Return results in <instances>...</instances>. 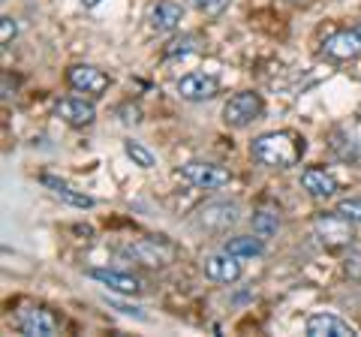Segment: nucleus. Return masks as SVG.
<instances>
[{"instance_id": "f257e3e1", "label": "nucleus", "mask_w": 361, "mask_h": 337, "mask_svg": "<svg viewBox=\"0 0 361 337\" xmlns=\"http://www.w3.org/2000/svg\"><path fill=\"white\" fill-rule=\"evenodd\" d=\"M304 151H307V142H304L298 133H289V130L262 133V136H256L253 145H250L253 160L268 166V168H292V166H298Z\"/></svg>"}, {"instance_id": "f03ea898", "label": "nucleus", "mask_w": 361, "mask_h": 337, "mask_svg": "<svg viewBox=\"0 0 361 337\" xmlns=\"http://www.w3.org/2000/svg\"><path fill=\"white\" fill-rule=\"evenodd\" d=\"M265 111V103L262 97H259L256 91H241L229 97V103L223 106V121L229 123V127H247V123H253L259 115Z\"/></svg>"}, {"instance_id": "7ed1b4c3", "label": "nucleus", "mask_w": 361, "mask_h": 337, "mask_svg": "<svg viewBox=\"0 0 361 337\" xmlns=\"http://www.w3.org/2000/svg\"><path fill=\"white\" fill-rule=\"evenodd\" d=\"M180 178H184L187 184H193L199 190H220L232 181V175L226 172L223 166L217 163H202V160H190L180 166Z\"/></svg>"}, {"instance_id": "20e7f679", "label": "nucleus", "mask_w": 361, "mask_h": 337, "mask_svg": "<svg viewBox=\"0 0 361 337\" xmlns=\"http://www.w3.org/2000/svg\"><path fill=\"white\" fill-rule=\"evenodd\" d=\"M353 226L355 223L353 220H346L343 214H337V211H331V214H319L313 223V229H316V238H319L325 247H346V244H353Z\"/></svg>"}, {"instance_id": "39448f33", "label": "nucleus", "mask_w": 361, "mask_h": 337, "mask_svg": "<svg viewBox=\"0 0 361 337\" xmlns=\"http://www.w3.org/2000/svg\"><path fill=\"white\" fill-rule=\"evenodd\" d=\"M66 82H70L73 91L78 94H87V97H103L109 91V85H111V78L103 73V70H97V66H90V63H75L66 70Z\"/></svg>"}, {"instance_id": "423d86ee", "label": "nucleus", "mask_w": 361, "mask_h": 337, "mask_svg": "<svg viewBox=\"0 0 361 337\" xmlns=\"http://www.w3.org/2000/svg\"><path fill=\"white\" fill-rule=\"evenodd\" d=\"M322 58L329 61H358L361 58V30H337L322 42Z\"/></svg>"}, {"instance_id": "0eeeda50", "label": "nucleus", "mask_w": 361, "mask_h": 337, "mask_svg": "<svg viewBox=\"0 0 361 337\" xmlns=\"http://www.w3.org/2000/svg\"><path fill=\"white\" fill-rule=\"evenodd\" d=\"M220 91L217 75H205V73H190L178 82V94L187 103H205V99H214Z\"/></svg>"}, {"instance_id": "6e6552de", "label": "nucleus", "mask_w": 361, "mask_h": 337, "mask_svg": "<svg viewBox=\"0 0 361 337\" xmlns=\"http://www.w3.org/2000/svg\"><path fill=\"white\" fill-rule=\"evenodd\" d=\"M127 256H133L135 262H142V265H151V268H160V265H169L172 262V244H166V241H154V238H142V241H135L130 244L127 250H123Z\"/></svg>"}, {"instance_id": "1a4fd4ad", "label": "nucleus", "mask_w": 361, "mask_h": 337, "mask_svg": "<svg viewBox=\"0 0 361 337\" xmlns=\"http://www.w3.org/2000/svg\"><path fill=\"white\" fill-rule=\"evenodd\" d=\"M202 271H205V277L217 280V283H235V280L241 277V259L232 253H211L205 256V262H202Z\"/></svg>"}, {"instance_id": "9d476101", "label": "nucleus", "mask_w": 361, "mask_h": 337, "mask_svg": "<svg viewBox=\"0 0 361 337\" xmlns=\"http://www.w3.org/2000/svg\"><path fill=\"white\" fill-rule=\"evenodd\" d=\"M18 329L27 337H54L58 334V322H54V317L49 310L27 307V310L18 313Z\"/></svg>"}, {"instance_id": "9b49d317", "label": "nucleus", "mask_w": 361, "mask_h": 337, "mask_svg": "<svg viewBox=\"0 0 361 337\" xmlns=\"http://www.w3.org/2000/svg\"><path fill=\"white\" fill-rule=\"evenodd\" d=\"M87 277H90V280H97V283H103V286H109L111 292H118V295H139V292L145 289L139 277L111 271V268H90Z\"/></svg>"}, {"instance_id": "f8f14e48", "label": "nucleus", "mask_w": 361, "mask_h": 337, "mask_svg": "<svg viewBox=\"0 0 361 337\" xmlns=\"http://www.w3.org/2000/svg\"><path fill=\"white\" fill-rule=\"evenodd\" d=\"M54 115L61 121H66L70 127H90V123L97 121V109H94V103H87V99L66 97L54 106Z\"/></svg>"}, {"instance_id": "ddd939ff", "label": "nucleus", "mask_w": 361, "mask_h": 337, "mask_svg": "<svg viewBox=\"0 0 361 337\" xmlns=\"http://www.w3.org/2000/svg\"><path fill=\"white\" fill-rule=\"evenodd\" d=\"M199 223L205 229H229L238 223V205H232V202H211V205H205L199 211Z\"/></svg>"}, {"instance_id": "4468645a", "label": "nucleus", "mask_w": 361, "mask_h": 337, "mask_svg": "<svg viewBox=\"0 0 361 337\" xmlns=\"http://www.w3.org/2000/svg\"><path fill=\"white\" fill-rule=\"evenodd\" d=\"M307 337H355V329L334 313H313L307 319Z\"/></svg>"}, {"instance_id": "2eb2a0df", "label": "nucleus", "mask_w": 361, "mask_h": 337, "mask_svg": "<svg viewBox=\"0 0 361 337\" xmlns=\"http://www.w3.org/2000/svg\"><path fill=\"white\" fill-rule=\"evenodd\" d=\"M148 21H151V27H154V30L172 33V30L180 27V21H184V9H180L175 0H160L157 6H151Z\"/></svg>"}, {"instance_id": "dca6fc26", "label": "nucleus", "mask_w": 361, "mask_h": 337, "mask_svg": "<svg viewBox=\"0 0 361 337\" xmlns=\"http://www.w3.org/2000/svg\"><path fill=\"white\" fill-rule=\"evenodd\" d=\"M301 187L307 190L313 199H329L337 193V178L325 168H304L301 172Z\"/></svg>"}, {"instance_id": "f3484780", "label": "nucleus", "mask_w": 361, "mask_h": 337, "mask_svg": "<svg viewBox=\"0 0 361 337\" xmlns=\"http://www.w3.org/2000/svg\"><path fill=\"white\" fill-rule=\"evenodd\" d=\"M42 184L49 187L61 202H66V205H73V208H82L85 211V208H94L97 205L94 196L82 193V190H75L73 184H66V181H61V178H54V175H42Z\"/></svg>"}, {"instance_id": "a211bd4d", "label": "nucleus", "mask_w": 361, "mask_h": 337, "mask_svg": "<svg viewBox=\"0 0 361 337\" xmlns=\"http://www.w3.org/2000/svg\"><path fill=\"white\" fill-rule=\"evenodd\" d=\"M226 253L238 256V259H253V256H262L265 253V238H259V235H235L223 244Z\"/></svg>"}, {"instance_id": "6ab92c4d", "label": "nucleus", "mask_w": 361, "mask_h": 337, "mask_svg": "<svg viewBox=\"0 0 361 337\" xmlns=\"http://www.w3.org/2000/svg\"><path fill=\"white\" fill-rule=\"evenodd\" d=\"M280 229V217L274 214V211H256L253 214V232L259 235V238H271Z\"/></svg>"}, {"instance_id": "aec40b11", "label": "nucleus", "mask_w": 361, "mask_h": 337, "mask_svg": "<svg viewBox=\"0 0 361 337\" xmlns=\"http://www.w3.org/2000/svg\"><path fill=\"white\" fill-rule=\"evenodd\" d=\"M123 154H127L139 168H154V163H157V160H154V154L145 148L142 142H133V139H130V142H123Z\"/></svg>"}, {"instance_id": "412c9836", "label": "nucleus", "mask_w": 361, "mask_h": 337, "mask_svg": "<svg viewBox=\"0 0 361 337\" xmlns=\"http://www.w3.org/2000/svg\"><path fill=\"white\" fill-rule=\"evenodd\" d=\"M193 6L199 9V13L217 18V16H223L226 9H229V0H193Z\"/></svg>"}, {"instance_id": "4be33fe9", "label": "nucleus", "mask_w": 361, "mask_h": 337, "mask_svg": "<svg viewBox=\"0 0 361 337\" xmlns=\"http://www.w3.org/2000/svg\"><path fill=\"white\" fill-rule=\"evenodd\" d=\"M337 214H343L346 220H353V223H361V199H343L341 205L334 208Z\"/></svg>"}, {"instance_id": "5701e85b", "label": "nucleus", "mask_w": 361, "mask_h": 337, "mask_svg": "<svg viewBox=\"0 0 361 337\" xmlns=\"http://www.w3.org/2000/svg\"><path fill=\"white\" fill-rule=\"evenodd\" d=\"M16 37H18V25H16V18L4 16V18H0V42H4V46H9V42H13Z\"/></svg>"}, {"instance_id": "b1692460", "label": "nucleus", "mask_w": 361, "mask_h": 337, "mask_svg": "<svg viewBox=\"0 0 361 337\" xmlns=\"http://www.w3.org/2000/svg\"><path fill=\"white\" fill-rule=\"evenodd\" d=\"M193 37H187V39H172V42H169V49H166V54H169V58H172V54H187V51H193L196 46H193Z\"/></svg>"}, {"instance_id": "393cba45", "label": "nucleus", "mask_w": 361, "mask_h": 337, "mask_svg": "<svg viewBox=\"0 0 361 337\" xmlns=\"http://www.w3.org/2000/svg\"><path fill=\"white\" fill-rule=\"evenodd\" d=\"M109 305H111V307H115V310H121V313H123V317H135V319H148V317H145V310H142V307L118 305V301H109Z\"/></svg>"}, {"instance_id": "a878e982", "label": "nucleus", "mask_w": 361, "mask_h": 337, "mask_svg": "<svg viewBox=\"0 0 361 337\" xmlns=\"http://www.w3.org/2000/svg\"><path fill=\"white\" fill-rule=\"evenodd\" d=\"M346 271L353 277H361V256L358 253H349L346 256Z\"/></svg>"}, {"instance_id": "bb28decb", "label": "nucleus", "mask_w": 361, "mask_h": 337, "mask_svg": "<svg viewBox=\"0 0 361 337\" xmlns=\"http://www.w3.org/2000/svg\"><path fill=\"white\" fill-rule=\"evenodd\" d=\"M78 4H82L85 9H97L99 4H103V0H78Z\"/></svg>"}]
</instances>
